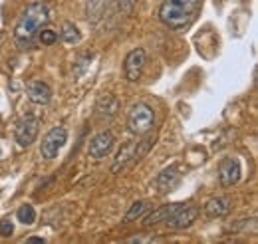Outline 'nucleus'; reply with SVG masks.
Instances as JSON below:
<instances>
[{"label":"nucleus","instance_id":"nucleus-9","mask_svg":"<svg viewBox=\"0 0 258 244\" xmlns=\"http://www.w3.org/2000/svg\"><path fill=\"white\" fill-rule=\"evenodd\" d=\"M240 179V165L236 159L226 157L219 163V181L223 187H232Z\"/></svg>","mask_w":258,"mask_h":244},{"label":"nucleus","instance_id":"nucleus-11","mask_svg":"<svg viewBox=\"0 0 258 244\" xmlns=\"http://www.w3.org/2000/svg\"><path fill=\"white\" fill-rule=\"evenodd\" d=\"M185 205L183 203H171V205H163L161 209H157V211H153V213L147 214V218L143 220V224L145 226H155V224H161V222H167L173 214L177 213L179 209H183Z\"/></svg>","mask_w":258,"mask_h":244},{"label":"nucleus","instance_id":"nucleus-10","mask_svg":"<svg viewBox=\"0 0 258 244\" xmlns=\"http://www.w3.org/2000/svg\"><path fill=\"white\" fill-rule=\"evenodd\" d=\"M197 216H199V209H197V207H183V209H179L177 213L173 214L165 224H167L169 228L183 230V228H187V226L193 224L195 220H197Z\"/></svg>","mask_w":258,"mask_h":244},{"label":"nucleus","instance_id":"nucleus-7","mask_svg":"<svg viewBox=\"0 0 258 244\" xmlns=\"http://www.w3.org/2000/svg\"><path fill=\"white\" fill-rule=\"evenodd\" d=\"M145 62H147V56H145L143 48H135V50L129 52L125 60H123V76H125L127 82H137L141 78Z\"/></svg>","mask_w":258,"mask_h":244},{"label":"nucleus","instance_id":"nucleus-3","mask_svg":"<svg viewBox=\"0 0 258 244\" xmlns=\"http://www.w3.org/2000/svg\"><path fill=\"white\" fill-rule=\"evenodd\" d=\"M155 125V113L147 103H135L127 113V127L129 131L137 137L147 135Z\"/></svg>","mask_w":258,"mask_h":244},{"label":"nucleus","instance_id":"nucleus-6","mask_svg":"<svg viewBox=\"0 0 258 244\" xmlns=\"http://www.w3.org/2000/svg\"><path fill=\"white\" fill-rule=\"evenodd\" d=\"M68 141V129L66 127H54L50 129L44 139H42V145H40V155L46 159V161H52L58 157L60 149L66 145Z\"/></svg>","mask_w":258,"mask_h":244},{"label":"nucleus","instance_id":"nucleus-16","mask_svg":"<svg viewBox=\"0 0 258 244\" xmlns=\"http://www.w3.org/2000/svg\"><path fill=\"white\" fill-rule=\"evenodd\" d=\"M105 8H107V0H86V18L92 24H96L103 16Z\"/></svg>","mask_w":258,"mask_h":244},{"label":"nucleus","instance_id":"nucleus-1","mask_svg":"<svg viewBox=\"0 0 258 244\" xmlns=\"http://www.w3.org/2000/svg\"><path fill=\"white\" fill-rule=\"evenodd\" d=\"M203 8V0H165L159 8V20L171 30L189 28Z\"/></svg>","mask_w":258,"mask_h":244},{"label":"nucleus","instance_id":"nucleus-22","mask_svg":"<svg viewBox=\"0 0 258 244\" xmlns=\"http://www.w3.org/2000/svg\"><path fill=\"white\" fill-rule=\"evenodd\" d=\"M117 4H119V8H121V12H131L133 8H135V4H137V0H117Z\"/></svg>","mask_w":258,"mask_h":244},{"label":"nucleus","instance_id":"nucleus-15","mask_svg":"<svg viewBox=\"0 0 258 244\" xmlns=\"http://www.w3.org/2000/svg\"><path fill=\"white\" fill-rule=\"evenodd\" d=\"M96 109H97V113L103 115V117H113V115L117 113V109H119V101H117L115 95L103 93V95H99V99H97Z\"/></svg>","mask_w":258,"mask_h":244},{"label":"nucleus","instance_id":"nucleus-5","mask_svg":"<svg viewBox=\"0 0 258 244\" xmlns=\"http://www.w3.org/2000/svg\"><path fill=\"white\" fill-rule=\"evenodd\" d=\"M38 131H40V119L34 113H26L24 117H20L14 129V137L16 143L20 147H30L34 141L38 139Z\"/></svg>","mask_w":258,"mask_h":244},{"label":"nucleus","instance_id":"nucleus-8","mask_svg":"<svg viewBox=\"0 0 258 244\" xmlns=\"http://www.w3.org/2000/svg\"><path fill=\"white\" fill-rule=\"evenodd\" d=\"M113 143H115V139H113V133H111V131H99L97 135L92 137L88 153H90L92 159L99 161V159H103L105 155H109V151L113 149Z\"/></svg>","mask_w":258,"mask_h":244},{"label":"nucleus","instance_id":"nucleus-21","mask_svg":"<svg viewBox=\"0 0 258 244\" xmlns=\"http://www.w3.org/2000/svg\"><path fill=\"white\" fill-rule=\"evenodd\" d=\"M12 232H14V224L10 222V218L0 220V236L8 238V236H12Z\"/></svg>","mask_w":258,"mask_h":244},{"label":"nucleus","instance_id":"nucleus-2","mask_svg":"<svg viewBox=\"0 0 258 244\" xmlns=\"http://www.w3.org/2000/svg\"><path fill=\"white\" fill-rule=\"evenodd\" d=\"M50 12L48 6L44 2H32L30 6H26V10L20 14L16 28H14V36L18 42H30L34 36L40 32V28L48 22Z\"/></svg>","mask_w":258,"mask_h":244},{"label":"nucleus","instance_id":"nucleus-13","mask_svg":"<svg viewBox=\"0 0 258 244\" xmlns=\"http://www.w3.org/2000/svg\"><path fill=\"white\" fill-rule=\"evenodd\" d=\"M181 181V173L177 171V167H167L163 169L157 177V187H159V193H171Z\"/></svg>","mask_w":258,"mask_h":244},{"label":"nucleus","instance_id":"nucleus-4","mask_svg":"<svg viewBox=\"0 0 258 244\" xmlns=\"http://www.w3.org/2000/svg\"><path fill=\"white\" fill-rule=\"evenodd\" d=\"M149 145H151V141H131V143H125L117 153V157H115V161L111 165V171L113 173L125 171L127 167H131L143 153L149 149Z\"/></svg>","mask_w":258,"mask_h":244},{"label":"nucleus","instance_id":"nucleus-14","mask_svg":"<svg viewBox=\"0 0 258 244\" xmlns=\"http://www.w3.org/2000/svg\"><path fill=\"white\" fill-rule=\"evenodd\" d=\"M230 211V199L226 197H213L205 203V213L213 218H219V216H225Z\"/></svg>","mask_w":258,"mask_h":244},{"label":"nucleus","instance_id":"nucleus-20","mask_svg":"<svg viewBox=\"0 0 258 244\" xmlns=\"http://www.w3.org/2000/svg\"><path fill=\"white\" fill-rule=\"evenodd\" d=\"M56 40H58V34L54 30H50V28H40V42H42L44 46H52V44H56Z\"/></svg>","mask_w":258,"mask_h":244},{"label":"nucleus","instance_id":"nucleus-17","mask_svg":"<svg viewBox=\"0 0 258 244\" xmlns=\"http://www.w3.org/2000/svg\"><path fill=\"white\" fill-rule=\"evenodd\" d=\"M60 38H62V42H66V44H78L82 40V34H80V30L72 22H64L62 32H60Z\"/></svg>","mask_w":258,"mask_h":244},{"label":"nucleus","instance_id":"nucleus-19","mask_svg":"<svg viewBox=\"0 0 258 244\" xmlns=\"http://www.w3.org/2000/svg\"><path fill=\"white\" fill-rule=\"evenodd\" d=\"M16 218L22 222V224H34L36 220V211H34L32 205H22L18 211H16Z\"/></svg>","mask_w":258,"mask_h":244},{"label":"nucleus","instance_id":"nucleus-12","mask_svg":"<svg viewBox=\"0 0 258 244\" xmlns=\"http://www.w3.org/2000/svg\"><path fill=\"white\" fill-rule=\"evenodd\" d=\"M26 93H28L30 101L38 103V105H46V103H50V99H52V90H50V86L44 84V82H30L28 88H26Z\"/></svg>","mask_w":258,"mask_h":244},{"label":"nucleus","instance_id":"nucleus-18","mask_svg":"<svg viewBox=\"0 0 258 244\" xmlns=\"http://www.w3.org/2000/svg\"><path fill=\"white\" fill-rule=\"evenodd\" d=\"M147 209H149V203H147V201H137V203H133L131 209L127 211V214H125V222H133V220L141 218L143 214L147 213Z\"/></svg>","mask_w":258,"mask_h":244},{"label":"nucleus","instance_id":"nucleus-23","mask_svg":"<svg viewBox=\"0 0 258 244\" xmlns=\"http://www.w3.org/2000/svg\"><path fill=\"white\" fill-rule=\"evenodd\" d=\"M28 242H44L42 238H28Z\"/></svg>","mask_w":258,"mask_h":244}]
</instances>
